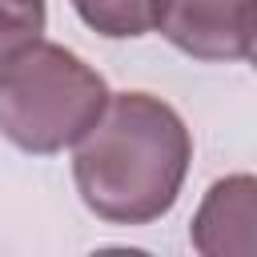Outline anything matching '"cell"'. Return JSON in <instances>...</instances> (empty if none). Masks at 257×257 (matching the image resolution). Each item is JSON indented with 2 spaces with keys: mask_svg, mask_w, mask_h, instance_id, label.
<instances>
[{
  "mask_svg": "<svg viewBox=\"0 0 257 257\" xmlns=\"http://www.w3.org/2000/svg\"><path fill=\"white\" fill-rule=\"evenodd\" d=\"M48 24L44 0H0V60L36 44Z\"/></svg>",
  "mask_w": 257,
  "mask_h": 257,
  "instance_id": "8992f818",
  "label": "cell"
},
{
  "mask_svg": "<svg viewBox=\"0 0 257 257\" xmlns=\"http://www.w3.org/2000/svg\"><path fill=\"white\" fill-rule=\"evenodd\" d=\"M72 8L108 40H133L149 32V0H72Z\"/></svg>",
  "mask_w": 257,
  "mask_h": 257,
  "instance_id": "5b68a950",
  "label": "cell"
},
{
  "mask_svg": "<svg viewBox=\"0 0 257 257\" xmlns=\"http://www.w3.org/2000/svg\"><path fill=\"white\" fill-rule=\"evenodd\" d=\"M253 225H257V181L249 173H233L209 185L189 225V241L205 257H253L257 249Z\"/></svg>",
  "mask_w": 257,
  "mask_h": 257,
  "instance_id": "277c9868",
  "label": "cell"
},
{
  "mask_svg": "<svg viewBox=\"0 0 257 257\" xmlns=\"http://www.w3.org/2000/svg\"><path fill=\"white\" fill-rule=\"evenodd\" d=\"M149 28L193 60L253 56V0H149Z\"/></svg>",
  "mask_w": 257,
  "mask_h": 257,
  "instance_id": "3957f363",
  "label": "cell"
},
{
  "mask_svg": "<svg viewBox=\"0 0 257 257\" xmlns=\"http://www.w3.org/2000/svg\"><path fill=\"white\" fill-rule=\"evenodd\" d=\"M189 161L193 137L173 104L153 92H108L104 112L76 141L72 181L100 221L149 225L177 205Z\"/></svg>",
  "mask_w": 257,
  "mask_h": 257,
  "instance_id": "6da1fadb",
  "label": "cell"
},
{
  "mask_svg": "<svg viewBox=\"0 0 257 257\" xmlns=\"http://www.w3.org/2000/svg\"><path fill=\"white\" fill-rule=\"evenodd\" d=\"M108 104L104 76L72 48L36 40L0 60V137L48 157L76 145Z\"/></svg>",
  "mask_w": 257,
  "mask_h": 257,
  "instance_id": "7a4b0ae2",
  "label": "cell"
}]
</instances>
